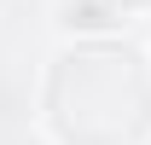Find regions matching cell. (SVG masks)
Segmentation results:
<instances>
[{
	"label": "cell",
	"mask_w": 151,
	"mask_h": 145,
	"mask_svg": "<svg viewBox=\"0 0 151 145\" xmlns=\"http://www.w3.org/2000/svg\"><path fill=\"white\" fill-rule=\"evenodd\" d=\"M111 6H122V12H139V0H111ZM145 6H151V0H145Z\"/></svg>",
	"instance_id": "cell-1"
}]
</instances>
